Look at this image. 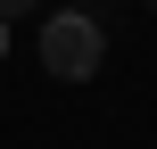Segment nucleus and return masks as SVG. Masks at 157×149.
<instances>
[{
  "mask_svg": "<svg viewBox=\"0 0 157 149\" xmlns=\"http://www.w3.org/2000/svg\"><path fill=\"white\" fill-rule=\"evenodd\" d=\"M99 58H108V41H99V25L91 17H41V66L58 75V83H91L99 75Z\"/></svg>",
  "mask_w": 157,
  "mask_h": 149,
  "instance_id": "1",
  "label": "nucleus"
},
{
  "mask_svg": "<svg viewBox=\"0 0 157 149\" xmlns=\"http://www.w3.org/2000/svg\"><path fill=\"white\" fill-rule=\"evenodd\" d=\"M25 8H41V0H0V25H8V17H25Z\"/></svg>",
  "mask_w": 157,
  "mask_h": 149,
  "instance_id": "2",
  "label": "nucleus"
},
{
  "mask_svg": "<svg viewBox=\"0 0 157 149\" xmlns=\"http://www.w3.org/2000/svg\"><path fill=\"white\" fill-rule=\"evenodd\" d=\"M0 50H8V25H0Z\"/></svg>",
  "mask_w": 157,
  "mask_h": 149,
  "instance_id": "3",
  "label": "nucleus"
},
{
  "mask_svg": "<svg viewBox=\"0 0 157 149\" xmlns=\"http://www.w3.org/2000/svg\"><path fill=\"white\" fill-rule=\"evenodd\" d=\"M149 8H157V0H149Z\"/></svg>",
  "mask_w": 157,
  "mask_h": 149,
  "instance_id": "4",
  "label": "nucleus"
}]
</instances>
